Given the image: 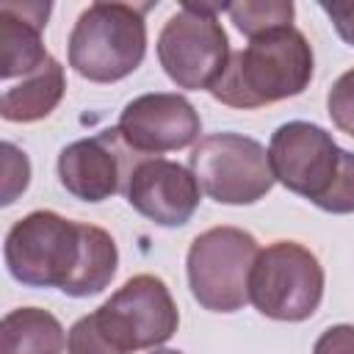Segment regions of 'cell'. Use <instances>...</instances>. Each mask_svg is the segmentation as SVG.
Listing matches in <instances>:
<instances>
[{"mask_svg":"<svg viewBox=\"0 0 354 354\" xmlns=\"http://www.w3.org/2000/svg\"><path fill=\"white\" fill-rule=\"evenodd\" d=\"M130 207L158 227H183L199 207L202 188L191 169L166 158H144L124 191Z\"/></svg>","mask_w":354,"mask_h":354,"instance_id":"12","label":"cell"},{"mask_svg":"<svg viewBox=\"0 0 354 354\" xmlns=\"http://www.w3.org/2000/svg\"><path fill=\"white\" fill-rule=\"evenodd\" d=\"M324 299V268L318 257L296 241H274L260 249L252 277L249 301L271 321H307Z\"/></svg>","mask_w":354,"mask_h":354,"instance_id":"7","label":"cell"},{"mask_svg":"<svg viewBox=\"0 0 354 354\" xmlns=\"http://www.w3.org/2000/svg\"><path fill=\"white\" fill-rule=\"evenodd\" d=\"M318 6H321V11H326V17L332 19L337 36H340L346 44L354 47V3H326V0H321Z\"/></svg>","mask_w":354,"mask_h":354,"instance_id":"21","label":"cell"},{"mask_svg":"<svg viewBox=\"0 0 354 354\" xmlns=\"http://www.w3.org/2000/svg\"><path fill=\"white\" fill-rule=\"evenodd\" d=\"M3 257L17 282L58 288L72 299L102 293L119 266V249L108 230L69 221L55 210H33L14 221Z\"/></svg>","mask_w":354,"mask_h":354,"instance_id":"1","label":"cell"},{"mask_svg":"<svg viewBox=\"0 0 354 354\" xmlns=\"http://www.w3.org/2000/svg\"><path fill=\"white\" fill-rule=\"evenodd\" d=\"M313 47L307 36L288 25L268 30L230 55L224 75L210 86L221 105L254 111L301 94L313 80Z\"/></svg>","mask_w":354,"mask_h":354,"instance_id":"3","label":"cell"},{"mask_svg":"<svg viewBox=\"0 0 354 354\" xmlns=\"http://www.w3.org/2000/svg\"><path fill=\"white\" fill-rule=\"evenodd\" d=\"M257 254L254 235L241 227L199 232L185 254L191 296L210 313H238L249 301V277Z\"/></svg>","mask_w":354,"mask_h":354,"instance_id":"6","label":"cell"},{"mask_svg":"<svg viewBox=\"0 0 354 354\" xmlns=\"http://www.w3.org/2000/svg\"><path fill=\"white\" fill-rule=\"evenodd\" d=\"M227 6L183 3L158 36V61L177 88L202 91L224 75L230 64V39L218 22Z\"/></svg>","mask_w":354,"mask_h":354,"instance_id":"5","label":"cell"},{"mask_svg":"<svg viewBox=\"0 0 354 354\" xmlns=\"http://www.w3.org/2000/svg\"><path fill=\"white\" fill-rule=\"evenodd\" d=\"M180 326L177 304L155 274L130 277L66 332V354H133L163 346Z\"/></svg>","mask_w":354,"mask_h":354,"instance_id":"2","label":"cell"},{"mask_svg":"<svg viewBox=\"0 0 354 354\" xmlns=\"http://www.w3.org/2000/svg\"><path fill=\"white\" fill-rule=\"evenodd\" d=\"M224 11L246 39H257L268 30L288 28L293 22L290 0H238V3H227Z\"/></svg>","mask_w":354,"mask_h":354,"instance_id":"16","label":"cell"},{"mask_svg":"<svg viewBox=\"0 0 354 354\" xmlns=\"http://www.w3.org/2000/svg\"><path fill=\"white\" fill-rule=\"evenodd\" d=\"M66 77L64 66L50 55L36 72L25 75L22 83L6 86L0 97V116L6 122H39L55 111V105L64 100Z\"/></svg>","mask_w":354,"mask_h":354,"instance_id":"14","label":"cell"},{"mask_svg":"<svg viewBox=\"0 0 354 354\" xmlns=\"http://www.w3.org/2000/svg\"><path fill=\"white\" fill-rule=\"evenodd\" d=\"M315 207H321L326 213H335V216L354 213V152L343 149L337 177L329 185V191L315 202Z\"/></svg>","mask_w":354,"mask_h":354,"instance_id":"17","label":"cell"},{"mask_svg":"<svg viewBox=\"0 0 354 354\" xmlns=\"http://www.w3.org/2000/svg\"><path fill=\"white\" fill-rule=\"evenodd\" d=\"M147 55L141 6L91 3L69 33V66L91 83H116L133 75Z\"/></svg>","mask_w":354,"mask_h":354,"instance_id":"4","label":"cell"},{"mask_svg":"<svg viewBox=\"0 0 354 354\" xmlns=\"http://www.w3.org/2000/svg\"><path fill=\"white\" fill-rule=\"evenodd\" d=\"M313 354H354V324H337L321 332Z\"/></svg>","mask_w":354,"mask_h":354,"instance_id":"20","label":"cell"},{"mask_svg":"<svg viewBox=\"0 0 354 354\" xmlns=\"http://www.w3.org/2000/svg\"><path fill=\"white\" fill-rule=\"evenodd\" d=\"M50 17V3L44 0H6L0 3V77L6 86L14 77L36 72L50 53L41 44V30Z\"/></svg>","mask_w":354,"mask_h":354,"instance_id":"13","label":"cell"},{"mask_svg":"<svg viewBox=\"0 0 354 354\" xmlns=\"http://www.w3.org/2000/svg\"><path fill=\"white\" fill-rule=\"evenodd\" d=\"M116 127L133 152L149 158L185 149L199 141L202 119L183 94L152 91L130 100L122 108Z\"/></svg>","mask_w":354,"mask_h":354,"instance_id":"11","label":"cell"},{"mask_svg":"<svg viewBox=\"0 0 354 354\" xmlns=\"http://www.w3.org/2000/svg\"><path fill=\"white\" fill-rule=\"evenodd\" d=\"M326 111L337 130L354 136V69H346L326 94Z\"/></svg>","mask_w":354,"mask_h":354,"instance_id":"19","label":"cell"},{"mask_svg":"<svg viewBox=\"0 0 354 354\" xmlns=\"http://www.w3.org/2000/svg\"><path fill=\"white\" fill-rule=\"evenodd\" d=\"M149 354H183V351H174V348H152Z\"/></svg>","mask_w":354,"mask_h":354,"instance_id":"22","label":"cell"},{"mask_svg":"<svg viewBox=\"0 0 354 354\" xmlns=\"http://www.w3.org/2000/svg\"><path fill=\"white\" fill-rule=\"evenodd\" d=\"M191 171L218 205H254L274 188L268 149L241 133H213L196 141Z\"/></svg>","mask_w":354,"mask_h":354,"instance_id":"8","label":"cell"},{"mask_svg":"<svg viewBox=\"0 0 354 354\" xmlns=\"http://www.w3.org/2000/svg\"><path fill=\"white\" fill-rule=\"evenodd\" d=\"M144 155L133 152L119 127L72 141L58 155V180L80 202H105L127 191V180Z\"/></svg>","mask_w":354,"mask_h":354,"instance_id":"10","label":"cell"},{"mask_svg":"<svg viewBox=\"0 0 354 354\" xmlns=\"http://www.w3.org/2000/svg\"><path fill=\"white\" fill-rule=\"evenodd\" d=\"M66 332L41 307H17L0 321V354H64Z\"/></svg>","mask_w":354,"mask_h":354,"instance_id":"15","label":"cell"},{"mask_svg":"<svg viewBox=\"0 0 354 354\" xmlns=\"http://www.w3.org/2000/svg\"><path fill=\"white\" fill-rule=\"evenodd\" d=\"M0 152H3V196H0V205H11V202H17V196L30 183V160L11 141H3Z\"/></svg>","mask_w":354,"mask_h":354,"instance_id":"18","label":"cell"},{"mask_svg":"<svg viewBox=\"0 0 354 354\" xmlns=\"http://www.w3.org/2000/svg\"><path fill=\"white\" fill-rule=\"evenodd\" d=\"M343 149L332 133L313 122H285L274 130L268 144V160L274 180L288 191L310 199L313 205L329 191L337 177Z\"/></svg>","mask_w":354,"mask_h":354,"instance_id":"9","label":"cell"}]
</instances>
